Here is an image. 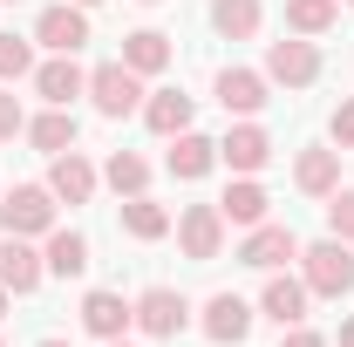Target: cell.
Segmentation results:
<instances>
[{
    "label": "cell",
    "instance_id": "1",
    "mask_svg": "<svg viewBox=\"0 0 354 347\" xmlns=\"http://www.w3.org/2000/svg\"><path fill=\"white\" fill-rule=\"evenodd\" d=\"M300 279H307V293H320V300H341V293L354 286V252H348V238L300 245Z\"/></svg>",
    "mask_w": 354,
    "mask_h": 347
},
{
    "label": "cell",
    "instance_id": "2",
    "mask_svg": "<svg viewBox=\"0 0 354 347\" xmlns=\"http://www.w3.org/2000/svg\"><path fill=\"white\" fill-rule=\"evenodd\" d=\"M0 225H7V238L55 232V191H48V184H14V191L0 198Z\"/></svg>",
    "mask_w": 354,
    "mask_h": 347
},
{
    "label": "cell",
    "instance_id": "3",
    "mask_svg": "<svg viewBox=\"0 0 354 347\" xmlns=\"http://www.w3.org/2000/svg\"><path fill=\"white\" fill-rule=\"evenodd\" d=\"M88 95H95L102 116H130V109H143V75H136L130 62H102L88 75Z\"/></svg>",
    "mask_w": 354,
    "mask_h": 347
},
{
    "label": "cell",
    "instance_id": "4",
    "mask_svg": "<svg viewBox=\"0 0 354 347\" xmlns=\"http://www.w3.org/2000/svg\"><path fill=\"white\" fill-rule=\"evenodd\" d=\"M286 259H300V238L286 225H252V238L239 245V265H252V272H279Z\"/></svg>",
    "mask_w": 354,
    "mask_h": 347
},
{
    "label": "cell",
    "instance_id": "5",
    "mask_svg": "<svg viewBox=\"0 0 354 347\" xmlns=\"http://www.w3.org/2000/svg\"><path fill=\"white\" fill-rule=\"evenodd\" d=\"M177 238H184V252L198 265H212L218 259V245H225V218H218V205H191V212L177 218Z\"/></svg>",
    "mask_w": 354,
    "mask_h": 347
},
{
    "label": "cell",
    "instance_id": "6",
    "mask_svg": "<svg viewBox=\"0 0 354 347\" xmlns=\"http://www.w3.org/2000/svg\"><path fill=\"white\" fill-rule=\"evenodd\" d=\"M184 320H191V306H184V293H171V286H150V293L136 300V327L157 334V341L184 334Z\"/></svg>",
    "mask_w": 354,
    "mask_h": 347
},
{
    "label": "cell",
    "instance_id": "7",
    "mask_svg": "<svg viewBox=\"0 0 354 347\" xmlns=\"http://www.w3.org/2000/svg\"><path fill=\"white\" fill-rule=\"evenodd\" d=\"M35 41L55 48V55H75V48L88 41V14H82V7H68V0H62V7H41V21H35Z\"/></svg>",
    "mask_w": 354,
    "mask_h": 347
},
{
    "label": "cell",
    "instance_id": "8",
    "mask_svg": "<svg viewBox=\"0 0 354 347\" xmlns=\"http://www.w3.org/2000/svg\"><path fill=\"white\" fill-rule=\"evenodd\" d=\"M48 191H55L62 205H88V198H95V164H88L82 150H62V157L48 164Z\"/></svg>",
    "mask_w": 354,
    "mask_h": 347
},
{
    "label": "cell",
    "instance_id": "9",
    "mask_svg": "<svg viewBox=\"0 0 354 347\" xmlns=\"http://www.w3.org/2000/svg\"><path fill=\"white\" fill-rule=\"evenodd\" d=\"M266 75L286 88H307L313 75H320V55H313V41H272L266 48Z\"/></svg>",
    "mask_w": 354,
    "mask_h": 347
},
{
    "label": "cell",
    "instance_id": "10",
    "mask_svg": "<svg viewBox=\"0 0 354 347\" xmlns=\"http://www.w3.org/2000/svg\"><path fill=\"white\" fill-rule=\"evenodd\" d=\"M205 334L218 347H239L252 334V306L239 300V293H212V300H205Z\"/></svg>",
    "mask_w": 354,
    "mask_h": 347
},
{
    "label": "cell",
    "instance_id": "11",
    "mask_svg": "<svg viewBox=\"0 0 354 347\" xmlns=\"http://www.w3.org/2000/svg\"><path fill=\"white\" fill-rule=\"evenodd\" d=\"M35 88H41L48 109H68V102L88 88V75L75 68V55H55V62H41V68H35Z\"/></svg>",
    "mask_w": 354,
    "mask_h": 347
},
{
    "label": "cell",
    "instance_id": "12",
    "mask_svg": "<svg viewBox=\"0 0 354 347\" xmlns=\"http://www.w3.org/2000/svg\"><path fill=\"white\" fill-rule=\"evenodd\" d=\"M41 272H48V259L28 238H7V245H0V286H7V293H35Z\"/></svg>",
    "mask_w": 354,
    "mask_h": 347
},
{
    "label": "cell",
    "instance_id": "13",
    "mask_svg": "<svg viewBox=\"0 0 354 347\" xmlns=\"http://www.w3.org/2000/svg\"><path fill=\"white\" fill-rule=\"evenodd\" d=\"M307 279H286V272H272L266 279V293H259V306H266V320H279V327H300L307 320Z\"/></svg>",
    "mask_w": 354,
    "mask_h": 347
},
{
    "label": "cell",
    "instance_id": "14",
    "mask_svg": "<svg viewBox=\"0 0 354 347\" xmlns=\"http://www.w3.org/2000/svg\"><path fill=\"white\" fill-rule=\"evenodd\" d=\"M130 320H136V306L123 300V293H88L82 300V327L95 334V341H123Z\"/></svg>",
    "mask_w": 354,
    "mask_h": 347
},
{
    "label": "cell",
    "instance_id": "15",
    "mask_svg": "<svg viewBox=\"0 0 354 347\" xmlns=\"http://www.w3.org/2000/svg\"><path fill=\"white\" fill-rule=\"evenodd\" d=\"M266 157H272V136L259 130V123H239V130L218 143V164H232V171H266Z\"/></svg>",
    "mask_w": 354,
    "mask_h": 347
},
{
    "label": "cell",
    "instance_id": "16",
    "mask_svg": "<svg viewBox=\"0 0 354 347\" xmlns=\"http://www.w3.org/2000/svg\"><path fill=\"white\" fill-rule=\"evenodd\" d=\"M212 164H218V143H212V136H198V130H177L171 136V177L191 184V177L212 171Z\"/></svg>",
    "mask_w": 354,
    "mask_h": 347
},
{
    "label": "cell",
    "instance_id": "17",
    "mask_svg": "<svg viewBox=\"0 0 354 347\" xmlns=\"http://www.w3.org/2000/svg\"><path fill=\"white\" fill-rule=\"evenodd\" d=\"M218 102L232 109V116L266 109V75H252V68H218Z\"/></svg>",
    "mask_w": 354,
    "mask_h": 347
},
{
    "label": "cell",
    "instance_id": "18",
    "mask_svg": "<svg viewBox=\"0 0 354 347\" xmlns=\"http://www.w3.org/2000/svg\"><path fill=\"white\" fill-rule=\"evenodd\" d=\"M293 184H300L307 198H327V191H341V150H307V157L293 164Z\"/></svg>",
    "mask_w": 354,
    "mask_h": 347
},
{
    "label": "cell",
    "instance_id": "19",
    "mask_svg": "<svg viewBox=\"0 0 354 347\" xmlns=\"http://www.w3.org/2000/svg\"><path fill=\"white\" fill-rule=\"evenodd\" d=\"M143 123L157 136H177V130H191V95L184 88H157L150 102H143Z\"/></svg>",
    "mask_w": 354,
    "mask_h": 347
},
{
    "label": "cell",
    "instance_id": "20",
    "mask_svg": "<svg viewBox=\"0 0 354 347\" xmlns=\"http://www.w3.org/2000/svg\"><path fill=\"white\" fill-rule=\"evenodd\" d=\"M123 62H130L136 75H157V68L171 62V35H157V28H136V35H123Z\"/></svg>",
    "mask_w": 354,
    "mask_h": 347
},
{
    "label": "cell",
    "instance_id": "21",
    "mask_svg": "<svg viewBox=\"0 0 354 347\" xmlns=\"http://www.w3.org/2000/svg\"><path fill=\"white\" fill-rule=\"evenodd\" d=\"M48 272H62V279H82L88 272V238L82 232H48Z\"/></svg>",
    "mask_w": 354,
    "mask_h": 347
},
{
    "label": "cell",
    "instance_id": "22",
    "mask_svg": "<svg viewBox=\"0 0 354 347\" xmlns=\"http://www.w3.org/2000/svg\"><path fill=\"white\" fill-rule=\"evenodd\" d=\"M212 28L225 41H252L259 35V0H212Z\"/></svg>",
    "mask_w": 354,
    "mask_h": 347
},
{
    "label": "cell",
    "instance_id": "23",
    "mask_svg": "<svg viewBox=\"0 0 354 347\" xmlns=\"http://www.w3.org/2000/svg\"><path fill=\"white\" fill-rule=\"evenodd\" d=\"M218 218H225V225H266V191L252 184V177L232 184V191L218 198Z\"/></svg>",
    "mask_w": 354,
    "mask_h": 347
},
{
    "label": "cell",
    "instance_id": "24",
    "mask_svg": "<svg viewBox=\"0 0 354 347\" xmlns=\"http://www.w3.org/2000/svg\"><path fill=\"white\" fill-rule=\"evenodd\" d=\"M28 136H35V150L62 157V150H75V116H68V109H48V116L28 123Z\"/></svg>",
    "mask_w": 354,
    "mask_h": 347
},
{
    "label": "cell",
    "instance_id": "25",
    "mask_svg": "<svg viewBox=\"0 0 354 347\" xmlns=\"http://www.w3.org/2000/svg\"><path fill=\"white\" fill-rule=\"evenodd\" d=\"M123 232H130V238H164V232H171V212L136 191V198H123Z\"/></svg>",
    "mask_w": 354,
    "mask_h": 347
},
{
    "label": "cell",
    "instance_id": "26",
    "mask_svg": "<svg viewBox=\"0 0 354 347\" xmlns=\"http://www.w3.org/2000/svg\"><path fill=\"white\" fill-rule=\"evenodd\" d=\"M341 14V0H286V28L293 35H327Z\"/></svg>",
    "mask_w": 354,
    "mask_h": 347
},
{
    "label": "cell",
    "instance_id": "27",
    "mask_svg": "<svg viewBox=\"0 0 354 347\" xmlns=\"http://www.w3.org/2000/svg\"><path fill=\"white\" fill-rule=\"evenodd\" d=\"M109 184H116V198H136V191H143V184H150V164H143V157H136V150H116V157H109Z\"/></svg>",
    "mask_w": 354,
    "mask_h": 347
},
{
    "label": "cell",
    "instance_id": "28",
    "mask_svg": "<svg viewBox=\"0 0 354 347\" xmlns=\"http://www.w3.org/2000/svg\"><path fill=\"white\" fill-rule=\"evenodd\" d=\"M21 75H35V48L21 35H0V82H21Z\"/></svg>",
    "mask_w": 354,
    "mask_h": 347
},
{
    "label": "cell",
    "instance_id": "29",
    "mask_svg": "<svg viewBox=\"0 0 354 347\" xmlns=\"http://www.w3.org/2000/svg\"><path fill=\"white\" fill-rule=\"evenodd\" d=\"M327 232L354 245V191H327Z\"/></svg>",
    "mask_w": 354,
    "mask_h": 347
},
{
    "label": "cell",
    "instance_id": "30",
    "mask_svg": "<svg viewBox=\"0 0 354 347\" xmlns=\"http://www.w3.org/2000/svg\"><path fill=\"white\" fill-rule=\"evenodd\" d=\"M28 130V116H21V95H14V88H0V143H7V136H21Z\"/></svg>",
    "mask_w": 354,
    "mask_h": 347
},
{
    "label": "cell",
    "instance_id": "31",
    "mask_svg": "<svg viewBox=\"0 0 354 347\" xmlns=\"http://www.w3.org/2000/svg\"><path fill=\"white\" fill-rule=\"evenodd\" d=\"M334 143H341V150H354V102H341V109H334Z\"/></svg>",
    "mask_w": 354,
    "mask_h": 347
},
{
    "label": "cell",
    "instance_id": "32",
    "mask_svg": "<svg viewBox=\"0 0 354 347\" xmlns=\"http://www.w3.org/2000/svg\"><path fill=\"white\" fill-rule=\"evenodd\" d=\"M279 347H327V341H320L313 327H286V334H279Z\"/></svg>",
    "mask_w": 354,
    "mask_h": 347
},
{
    "label": "cell",
    "instance_id": "33",
    "mask_svg": "<svg viewBox=\"0 0 354 347\" xmlns=\"http://www.w3.org/2000/svg\"><path fill=\"white\" fill-rule=\"evenodd\" d=\"M341 347H354V320H341Z\"/></svg>",
    "mask_w": 354,
    "mask_h": 347
},
{
    "label": "cell",
    "instance_id": "34",
    "mask_svg": "<svg viewBox=\"0 0 354 347\" xmlns=\"http://www.w3.org/2000/svg\"><path fill=\"white\" fill-rule=\"evenodd\" d=\"M41 347H75V341H62V334H48V341H41Z\"/></svg>",
    "mask_w": 354,
    "mask_h": 347
},
{
    "label": "cell",
    "instance_id": "35",
    "mask_svg": "<svg viewBox=\"0 0 354 347\" xmlns=\"http://www.w3.org/2000/svg\"><path fill=\"white\" fill-rule=\"evenodd\" d=\"M7 300H14V293H7V286H0V313H7Z\"/></svg>",
    "mask_w": 354,
    "mask_h": 347
},
{
    "label": "cell",
    "instance_id": "36",
    "mask_svg": "<svg viewBox=\"0 0 354 347\" xmlns=\"http://www.w3.org/2000/svg\"><path fill=\"white\" fill-rule=\"evenodd\" d=\"M75 7H95V0H75Z\"/></svg>",
    "mask_w": 354,
    "mask_h": 347
},
{
    "label": "cell",
    "instance_id": "37",
    "mask_svg": "<svg viewBox=\"0 0 354 347\" xmlns=\"http://www.w3.org/2000/svg\"><path fill=\"white\" fill-rule=\"evenodd\" d=\"M109 347H130V341H109Z\"/></svg>",
    "mask_w": 354,
    "mask_h": 347
},
{
    "label": "cell",
    "instance_id": "38",
    "mask_svg": "<svg viewBox=\"0 0 354 347\" xmlns=\"http://www.w3.org/2000/svg\"><path fill=\"white\" fill-rule=\"evenodd\" d=\"M143 7H150V0H143Z\"/></svg>",
    "mask_w": 354,
    "mask_h": 347
},
{
    "label": "cell",
    "instance_id": "39",
    "mask_svg": "<svg viewBox=\"0 0 354 347\" xmlns=\"http://www.w3.org/2000/svg\"><path fill=\"white\" fill-rule=\"evenodd\" d=\"M0 347H7V341H0Z\"/></svg>",
    "mask_w": 354,
    "mask_h": 347
}]
</instances>
